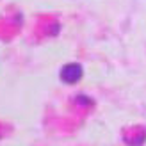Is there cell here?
<instances>
[{
  "label": "cell",
  "mask_w": 146,
  "mask_h": 146,
  "mask_svg": "<svg viewBox=\"0 0 146 146\" xmlns=\"http://www.w3.org/2000/svg\"><path fill=\"white\" fill-rule=\"evenodd\" d=\"M84 75V70L78 62H68L66 66L61 70V78L64 84H77Z\"/></svg>",
  "instance_id": "obj_1"
}]
</instances>
